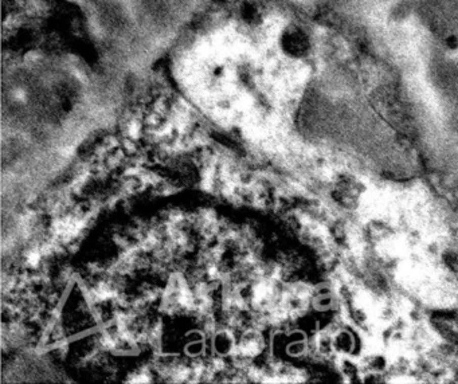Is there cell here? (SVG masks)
I'll list each match as a JSON object with an SVG mask.
<instances>
[{"label": "cell", "mask_w": 458, "mask_h": 384, "mask_svg": "<svg viewBox=\"0 0 458 384\" xmlns=\"http://www.w3.org/2000/svg\"><path fill=\"white\" fill-rule=\"evenodd\" d=\"M38 262H39V254L38 253H31V254L28 255V263L36 265Z\"/></svg>", "instance_id": "6da1fadb"}]
</instances>
